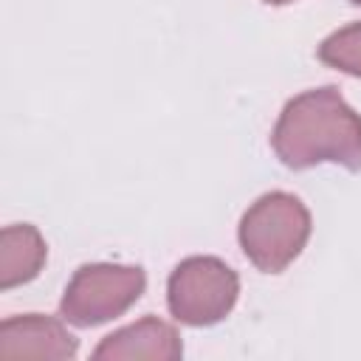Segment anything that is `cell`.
<instances>
[{
  "label": "cell",
  "instance_id": "6da1fadb",
  "mask_svg": "<svg viewBox=\"0 0 361 361\" xmlns=\"http://www.w3.org/2000/svg\"><path fill=\"white\" fill-rule=\"evenodd\" d=\"M271 144L276 158L293 169L324 161L361 169V118L330 85L290 99L276 118Z\"/></svg>",
  "mask_w": 361,
  "mask_h": 361
},
{
  "label": "cell",
  "instance_id": "7a4b0ae2",
  "mask_svg": "<svg viewBox=\"0 0 361 361\" xmlns=\"http://www.w3.org/2000/svg\"><path fill=\"white\" fill-rule=\"evenodd\" d=\"M237 234L245 257L259 271L279 274L305 248L310 237V214L299 197L268 192L243 214Z\"/></svg>",
  "mask_w": 361,
  "mask_h": 361
},
{
  "label": "cell",
  "instance_id": "3957f363",
  "mask_svg": "<svg viewBox=\"0 0 361 361\" xmlns=\"http://www.w3.org/2000/svg\"><path fill=\"white\" fill-rule=\"evenodd\" d=\"M147 276L138 265H82L65 288L62 319L76 327H93L121 316L141 293Z\"/></svg>",
  "mask_w": 361,
  "mask_h": 361
},
{
  "label": "cell",
  "instance_id": "277c9868",
  "mask_svg": "<svg viewBox=\"0 0 361 361\" xmlns=\"http://www.w3.org/2000/svg\"><path fill=\"white\" fill-rule=\"evenodd\" d=\"M237 293V274L217 257H189L172 271L166 282V302L172 316L195 327L214 324L228 316Z\"/></svg>",
  "mask_w": 361,
  "mask_h": 361
},
{
  "label": "cell",
  "instance_id": "5b68a950",
  "mask_svg": "<svg viewBox=\"0 0 361 361\" xmlns=\"http://www.w3.org/2000/svg\"><path fill=\"white\" fill-rule=\"evenodd\" d=\"M76 338L59 319L11 316L0 324V358H73Z\"/></svg>",
  "mask_w": 361,
  "mask_h": 361
},
{
  "label": "cell",
  "instance_id": "8992f818",
  "mask_svg": "<svg viewBox=\"0 0 361 361\" xmlns=\"http://www.w3.org/2000/svg\"><path fill=\"white\" fill-rule=\"evenodd\" d=\"M183 347L172 324L161 319H141L135 324H127L110 336L102 338V344L93 350L96 358H152V361H175L180 358Z\"/></svg>",
  "mask_w": 361,
  "mask_h": 361
},
{
  "label": "cell",
  "instance_id": "52a82bcc",
  "mask_svg": "<svg viewBox=\"0 0 361 361\" xmlns=\"http://www.w3.org/2000/svg\"><path fill=\"white\" fill-rule=\"evenodd\" d=\"M45 262V240L28 223L6 226L0 234V288L8 290L39 274Z\"/></svg>",
  "mask_w": 361,
  "mask_h": 361
},
{
  "label": "cell",
  "instance_id": "ba28073f",
  "mask_svg": "<svg viewBox=\"0 0 361 361\" xmlns=\"http://www.w3.org/2000/svg\"><path fill=\"white\" fill-rule=\"evenodd\" d=\"M319 59L344 71V73L361 76V23H353V25L333 31L319 45Z\"/></svg>",
  "mask_w": 361,
  "mask_h": 361
},
{
  "label": "cell",
  "instance_id": "9c48e42d",
  "mask_svg": "<svg viewBox=\"0 0 361 361\" xmlns=\"http://www.w3.org/2000/svg\"><path fill=\"white\" fill-rule=\"evenodd\" d=\"M265 3H271V6H285V3H293V0H265Z\"/></svg>",
  "mask_w": 361,
  "mask_h": 361
},
{
  "label": "cell",
  "instance_id": "30bf717a",
  "mask_svg": "<svg viewBox=\"0 0 361 361\" xmlns=\"http://www.w3.org/2000/svg\"><path fill=\"white\" fill-rule=\"evenodd\" d=\"M353 3H358V6H361V0H353Z\"/></svg>",
  "mask_w": 361,
  "mask_h": 361
}]
</instances>
